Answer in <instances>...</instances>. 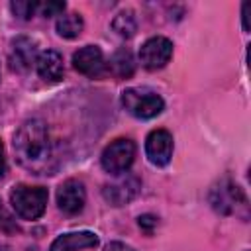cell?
<instances>
[{
	"instance_id": "obj_16",
	"label": "cell",
	"mask_w": 251,
	"mask_h": 251,
	"mask_svg": "<svg viewBox=\"0 0 251 251\" xmlns=\"http://www.w3.org/2000/svg\"><path fill=\"white\" fill-rule=\"evenodd\" d=\"M112 29L120 35V37H131L135 31H137V20L133 16L131 10H124L120 12L114 22H112Z\"/></svg>"
},
{
	"instance_id": "obj_15",
	"label": "cell",
	"mask_w": 251,
	"mask_h": 251,
	"mask_svg": "<svg viewBox=\"0 0 251 251\" xmlns=\"http://www.w3.org/2000/svg\"><path fill=\"white\" fill-rule=\"evenodd\" d=\"M110 69H112V73H114L116 76H120V78H127V76H131L133 71H135V63H133V55H131V51L126 49V47L118 49V51L114 53L112 61H110Z\"/></svg>"
},
{
	"instance_id": "obj_22",
	"label": "cell",
	"mask_w": 251,
	"mask_h": 251,
	"mask_svg": "<svg viewBox=\"0 0 251 251\" xmlns=\"http://www.w3.org/2000/svg\"><path fill=\"white\" fill-rule=\"evenodd\" d=\"M249 8H251V4H249V2H243L241 18H243V29H245V31H249Z\"/></svg>"
},
{
	"instance_id": "obj_7",
	"label": "cell",
	"mask_w": 251,
	"mask_h": 251,
	"mask_svg": "<svg viewBox=\"0 0 251 251\" xmlns=\"http://www.w3.org/2000/svg\"><path fill=\"white\" fill-rule=\"evenodd\" d=\"M171 57H173V41L161 35L147 39L139 49V61L149 71L163 69L171 61Z\"/></svg>"
},
{
	"instance_id": "obj_8",
	"label": "cell",
	"mask_w": 251,
	"mask_h": 251,
	"mask_svg": "<svg viewBox=\"0 0 251 251\" xmlns=\"http://www.w3.org/2000/svg\"><path fill=\"white\" fill-rule=\"evenodd\" d=\"M86 202V190L82 180L78 178H67L59 188H57V206L61 212L75 216L80 214Z\"/></svg>"
},
{
	"instance_id": "obj_12",
	"label": "cell",
	"mask_w": 251,
	"mask_h": 251,
	"mask_svg": "<svg viewBox=\"0 0 251 251\" xmlns=\"http://www.w3.org/2000/svg\"><path fill=\"white\" fill-rule=\"evenodd\" d=\"M98 245V235L94 231H69L61 233L49 247V251H82Z\"/></svg>"
},
{
	"instance_id": "obj_5",
	"label": "cell",
	"mask_w": 251,
	"mask_h": 251,
	"mask_svg": "<svg viewBox=\"0 0 251 251\" xmlns=\"http://www.w3.org/2000/svg\"><path fill=\"white\" fill-rule=\"evenodd\" d=\"M135 159V143L127 137H120L112 141L100 157L102 169L110 175H124Z\"/></svg>"
},
{
	"instance_id": "obj_2",
	"label": "cell",
	"mask_w": 251,
	"mask_h": 251,
	"mask_svg": "<svg viewBox=\"0 0 251 251\" xmlns=\"http://www.w3.org/2000/svg\"><path fill=\"white\" fill-rule=\"evenodd\" d=\"M49 192L43 186L16 184L10 190V204L22 220H37L47 208Z\"/></svg>"
},
{
	"instance_id": "obj_18",
	"label": "cell",
	"mask_w": 251,
	"mask_h": 251,
	"mask_svg": "<svg viewBox=\"0 0 251 251\" xmlns=\"http://www.w3.org/2000/svg\"><path fill=\"white\" fill-rule=\"evenodd\" d=\"M41 12V16L49 18V16H61L65 12V2H47V4H39L37 8Z\"/></svg>"
},
{
	"instance_id": "obj_19",
	"label": "cell",
	"mask_w": 251,
	"mask_h": 251,
	"mask_svg": "<svg viewBox=\"0 0 251 251\" xmlns=\"http://www.w3.org/2000/svg\"><path fill=\"white\" fill-rule=\"evenodd\" d=\"M0 229H2V231H18V224H16L14 218L4 210L2 202H0Z\"/></svg>"
},
{
	"instance_id": "obj_4",
	"label": "cell",
	"mask_w": 251,
	"mask_h": 251,
	"mask_svg": "<svg viewBox=\"0 0 251 251\" xmlns=\"http://www.w3.org/2000/svg\"><path fill=\"white\" fill-rule=\"evenodd\" d=\"M210 204L220 214H239V208L247 214V198L241 188L229 178H222L210 192Z\"/></svg>"
},
{
	"instance_id": "obj_13",
	"label": "cell",
	"mask_w": 251,
	"mask_h": 251,
	"mask_svg": "<svg viewBox=\"0 0 251 251\" xmlns=\"http://www.w3.org/2000/svg\"><path fill=\"white\" fill-rule=\"evenodd\" d=\"M35 69L39 73V76L47 82H59L65 75V67H63V57L61 53H57L55 49H47L41 51L35 59Z\"/></svg>"
},
{
	"instance_id": "obj_24",
	"label": "cell",
	"mask_w": 251,
	"mask_h": 251,
	"mask_svg": "<svg viewBox=\"0 0 251 251\" xmlns=\"http://www.w3.org/2000/svg\"><path fill=\"white\" fill-rule=\"evenodd\" d=\"M0 251H10V249H6V247H0Z\"/></svg>"
},
{
	"instance_id": "obj_20",
	"label": "cell",
	"mask_w": 251,
	"mask_h": 251,
	"mask_svg": "<svg viewBox=\"0 0 251 251\" xmlns=\"http://www.w3.org/2000/svg\"><path fill=\"white\" fill-rule=\"evenodd\" d=\"M137 224H139V227H141L145 233H153V229L157 227L159 220H157V216H153V214H143V216H139Z\"/></svg>"
},
{
	"instance_id": "obj_11",
	"label": "cell",
	"mask_w": 251,
	"mask_h": 251,
	"mask_svg": "<svg viewBox=\"0 0 251 251\" xmlns=\"http://www.w3.org/2000/svg\"><path fill=\"white\" fill-rule=\"evenodd\" d=\"M37 59V43L25 35H20L16 39H12L10 43V67L18 73H25Z\"/></svg>"
},
{
	"instance_id": "obj_6",
	"label": "cell",
	"mask_w": 251,
	"mask_h": 251,
	"mask_svg": "<svg viewBox=\"0 0 251 251\" xmlns=\"http://www.w3.org/2000/svg\"><path fill=\"white\" fill-rule=\"evenodd\" d=\"M139 188H141V180L135 175L126 173V175L118 176L114 182L104 184L102 196L112 206H126L139 194Z\"/></svg>"
},
{
	"instance_id": "obj_9",
	"label": "cell",
	"mask_w": 251,
	"mask_h": 251,
	"mask_svg": "<svg viewBox=\"0 0 251 251\" xmlns=\"http://www.w3.org/2000/svg\"><path fill=\"white\" fill-rule=\"evenodd\" d=\"M145 153L147 159L155 167L169 165L173 157V135L167 129H153L145 139Z\"/></svg>"
},
{
	"instance_id": "obj_3",
	"label": "cell",
	"mask_w": 251,
	"mask_h": 251,
	"mask_svg": "<svg viewBox=\"0 0 251 251\" xmlns=\"http://www.w3.org/2000/svg\"><path fill=\"white\" fill-rule=\"evenodd\" d=\"M122 106L127 114L139 120H151L159 116L165 108V102L159 94L143 88H127L122 92Z\"/></svg>"
},
{
	"instance_id": "obj_14",
	"label": "cell",
	"mask_w": 251,
	"mask_h": 251,
	"mask_svg": "<svg viewBox=\"0 0 251 251\" xmlns=\"http://www.w3.org/2000/svg\"><path fill=\"white\" fill-rule=\"evenodd\" d=\"M57 33L65 39H75L80 35V31L84 29V20L80 14H61L59 20H57V25H55Z\"/></svg>"
},
{
	"instance_id": "obj_10",
	"label": "cell",
	"mask_w": 251,
	"mask_h": 251,
	"mask_svg": "<svg viewBox=\"0 0 251 251\" xmlns=\"http://www.w3.org/2000/svg\"><path fill=\"white\" fill-rule=\"evenodd\" d=\"M73 65L78 73L90 76V78H98L106 73V61L102 55V49L98 45H84L80 47L75 55H73Z\"/></svg>"
},
{
	"instance_id": "obj_17",
	"label": "cell",
	"mask_w": 251,
	"mask_h": 251,
	"mask_svg": "<svg viewBox=\"0 0 251 251\" xmlns=\"http://www.w3.org/2000/svg\"><path fill=\"white\" fill-rule=\"evenodd\" d=\"M10 8H12V12L18 16V18H22V20H29L35 12H37V8H39V2H12L10 4Z\"/></svg>"
},
{
	"instance_id": "obj_23",
	"label": "cell",
	"mask_w": 251,
	"mask_h": 251,
	"mask_svg": "<svg viewBox=\"0 0 251 251\" xmlns=\"http://www.w3.org/2000/svg\"><path fill=\"white\" fill-rule=\"evenodd\" d=\"M6 173V157H4V145L0 141V176H4Z\"/></svg>"
},
{
	"instance_id": "obj_21",
	"label": "cell",
	"mask_w": 251,
	"mask_h": 251,
	"mask_svg": "<svg viewBox=\"0 0 251 251\" xmlns=\"http://www.w3.org/2000/svg\"><path fill=\"white\" fill-rule=\"evenodd\" d=\"M104 251H135V249L129 247V245H126V243H122V241H110L104 247Z\"/></svg>"
},
{
	"instance_id": "obj_1",
	"label": "cell",
	"mask_w": 251,
	"mask_h": 251,
	"mask_svg": "<svg viewBox=\"0 0 251 251\" xmlns=\"http://www.w3.org/2000/svg\"><path fill=\"white\" fill-rule=\"evenodd\" d=\"M14 153L18 163L33 175H53L57 157L47 126L41 120L24 122L14 133Z\"/></svg>"
}]
</instances>
